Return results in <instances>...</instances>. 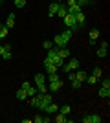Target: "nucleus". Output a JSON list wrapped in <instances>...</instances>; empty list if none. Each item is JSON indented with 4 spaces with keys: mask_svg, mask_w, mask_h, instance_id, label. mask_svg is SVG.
Here are the masks:
<instances>
[{
    "mask_svg": "<svg viewBox=\"0 0 110 123\" xmlns=\"http://www.w3.org/2000/svg\"><path fill=\"white\" fill-rule=\"evenodd\" d=\"M6 28H7V30H11V28H15V13H9V15H7V18H6Z\"/></svg>",
    "mask_w": 110,
    "mask_h": 123,
    "instance_id": "nucleus-9",
    "label": "nucleus"
},
{
    "mask_svg": "<svg viewBox=\"0 0 110 123\" xmlns=\"http://www.w3.org/2000/svg\"><path fill=\"white\" fill-rule=\"evenodd\" d=\"M52 2H59V0H52Z\"/></svg>",
    "mask_w": 110,
    "mask_h": 123,
    "instance_id": "nucleus-41",
    "label": "nucleus"
},
{
    "mask_svg": "<svg viewBox=\"0 0 110 123\" xmlns=\"http://www.w3.org/2000/svg\"><path fill=\"white\" fill-rule=\"evenodd\" d=\"M68 66L72 68V70H79V59H70Z\"/></svg>",
    "mask_w": 110,
    "mask_h": 123,
    "instance_id": "nucleus-19",
    "label": "nucleus"
},
{
    "mask_svg": "<svg viewBox=\"0 0 110 123\" xmlns=\"http://www.w3.org/2000/svg\"><path fill=\"white\" fill-rule=\"evenodd\" d=\"M103 86H108V88H110V79H108V77H106L105 81H103Z\"/></svg>",
    "mask_w": 110,
    "mask_h": 123,
    "instance_id": "nucleus-37",
    "label": "nucleus"
},
{
    "mask_svg": "<svg viewBox=\"0 0 110 123\" xmlns=\"http://www.w3.org/2000/svg\"><path fill=\"white\" fill-rule=\"evenodd\" d=\"M66 9H68V15H77L79 11H81V6H79V4H73V6H68Z\"/></svg>",
    "mask_w": 110,
    "mask_h": 123,
    "instance_id": "nucleus-13",
    "label": "nucleus"
},
{
    "mask_svg": "<svg viewBox=\"0 0 110 123\" xmlns=\"http://www.w3.org/2000/svg\"><path fill=\"white\" fill-rule=\"evenodd\" d=\"M4 37H7V28L4 24H0V39H4Z\"/></svg>",
    "mask_w": 110,
    "mask_h": 123,
    "instance_id": "nucleus-26",
    "label": "nucleus"
},
{
    "mask_svg": "<svg viewBox=\"0 0 110 123\" xmlns=\"http://www.w3.org/2000/svg\"><path fill=\"white\" fill-rule=\"evenodd\" d=\"M44 112H46L48 114V116H52V114H57L59 112V107H57V105H55V103H50V105H48V107H46V110H44Z\"/></svg>",
    "mask_w": 110,
    "mask_h": 123,
    "instance_id": "nucleus-10",
    "label": "nucleus"
},
{
    "mask_svg": "<svg viewBox=\"0 0 110 123\" xmlns=\"http://www.w3.org/2000/svg\"><path fill=\"white\" fill-rule=\"evenodd\" d=\"M2 53H4V46H0V55H2Z\"/></svg>",
    "mask_w": 110,
    "mask_h": 123,
    "instance_id": "nucleus-39",
    "label": "nucleus"
},
{
    "mask_svg": "<svg viewBox=\"0 0 110 123\" xmlns=\"http://www.w3.org/2000/svg\"><path fill=\"white\" fill-rule=\"evenodd\" d=\"M29 86H31V83L24 81V83H22V86H20V88H24V90H26V88H29Z\"/></svg>",
    "mask_w": 110,
    "mask_h": 123,
    "instance_id": "nucleus-36",
    "label": "nucleus"
},
{
    "mask_svg": "<svg viewBox=\"0 0 110 123\" xmlns=\"http://www.w3.org/2000/svg\"><path fill=\"white\" fill-rule=\"evenodd\" d=\"M26 94H28V98H33L37 94V86H29V88H26Z\"/></svg>",
    "mask_w": 110,
    "mask_h": 123,
    "instance_id": "nucleus-23",
    "label": "nucleus"
},
{
    "mask_svg": "<svg viewBox=\"0 0 110 123\" xmlns=\"http://www.w3.org/2000/svg\"><path fill=\"white\" fill-rule=\"evenodd\" d=\"M0 4H4V0H0Z\"/></svg>",
    "mask_w": 110,
    "mask_h": 123,
    "instance_id": "nucleus-40",
    "label": "nucleus"
},
{
    "mask_svg": "<svg viewBox=\"0 0 110 123\" xmlns=\"http://www.w3.org/2000/svg\"><path fill=\"white\" fill-rule=\"evenodd\" d=\"M83 86V83L81 81H77V79H72V88H75V90H77V88H81Z\"/></svg>",
    "mask_w": 110,
    "mask_h": 123,
    "instance_id": "nucleus-28",
    "label": "nucleus"
},
{
    "mask_svg": "<svg viewBox=\"0 0 110 123\" xmlns=\"http://www.w3.org/2000/svg\"><path fill=\"white\" fill-rule=\"evenodd\" d=\"M63 22L68 26L72 31H77V30H79V28H77V22H75V15H66V17L63 18Z\"/></svg>",
    "mask_w": 110,
    "mask_h": 123,
    "instance_id": "nucleus-3",
    "label": "nucleus"
},
{
    "mask_svg": "<svg viewBox=\"0 0 110 123\" xmlns=\"http://www.w3.org/2000/svg\"><path fill=\"white\" fill-rule=\"evenodd\" d=\"M53 119H55L57 123H64V121H68V118H66L64 114H61V112H57V116H55Z\"/></svg>",
    "mask_w": 110,
    "mask_h": 123,
    "instance_id": "nucleus-20",
    "label": "nucleus"
},
{
    "mask_svg": "<svg viewBox=\"0 0 110 123\" xmlns=\"http://www.w3.org/2000/svg\"><path fill=\"white\" fill-rule=\"evenodd\" d=\"M86 75H88V74L83 72V70H77V72H75V79H77V81H81V83L86 81Z\"/></svg>",
    "mask_w": 110,
    "mask_h": 123,
    "instance_id": "nucleus-14",
    "label": "nucleus"
},
{
    "mask_svg": "<svg viewBox=\"0 0 110 123\" xmlns=\"http://www.w3.org/2000/svg\"><path fill=\"white\" fill-rule=\"evenodd\" d=\"M99 96H101V98H108V96H110V88L108 86H101L99 88Z\"/></svg>",
    "mask_w": 110,
    "mask_h": 123,
    "instance_id": "nucleus-16",
    "label": "nucleus"
},
{
    "mask_svg": "<svg viewBox=\"0 0 110 123\" xmlns=\"http://www.w3.org/2000/svg\"><path fill=\"white\" fill-rule=\"evenodd\" d=\"M73 4H77V0H68V6H73Z\"/></svg>",
    "mask_w": 110,
    "mask_h": 123,
    "instance_id": "nucleus-38",
    "label": "nucleus"
},
{
    "mask_svg": "<svg viewBox=\"0 0 110 123\" xmlns=\"http://www.w3.org/2000/svg\"><path fill=\"white\" fill-rule=\"evenodd\" d=\"M72 35H73L72 30H66V31H63V33L55 35V39H53V46H55V48H64V46L70 42Z\"/></svg>",
    "mask_w": 110,
    "mask_h": 123,
    "instance_id": "nucleus-1",
    "label": "nucleus"
},
{
    "mask_svg": "<svg viewBox=\"0 0 110 123\" xmlns=\"http://www.w3.org/2000/svg\"><path fill=\"white\" fill-rule=\"evenodd\" d=\"M41 83H46V75H44V74H37L35 75V85H41Z\"/></svg>",
    "mask_w": 110,
    "mask_h": 123,
    "instance_id": "nucleus-18",
    "label": "nucleus"
},
{
    "mask_svg": "<svg viewBox=\"0 0 110 123\" xmlns=\"http://www.w3.org/2000/svg\"><path fill=\"white\" fill-rule=\"evenodd\" d=\"M33 121H35V123H42V121H44V116H41V114H39V116H35V118H33Z\"/></svg>",
    "mask_w": 110,
    "mask_h": 123,
    "instance_id": "nucleus-32",
    "label": "nucleus"
},
{
    "mask_svg": "<svg viewBox=\"0 0 110 123\" xmlns=\"http://www.w3.org/2000/svg\"><path fill=\"white\" fill-rule=\"evenodd\" d=\"M59 2H52L50 4V7H48V17H55L57 15V9H59Z\"/></svg>",
    "mask_w": 110,
    "mask_h": 123,
    "instance_id": "nucleus-8",
    "label": "nucleus"
},
{
    "mask_svg": "<svg viewBox=\"0 0 110 123\" xmlns=\"http://www.w3.org/2000/svg\"><path fill=\"white\" fill-rule=\"evenodd\" d=\"M75 22H77V28H84L86 26V18H84L83 11H79L77 15H75Z\"/></svg>",
    "mask_w": 110,
    "mask_h": 123,
    "instance_id": "nucleus-4",
    "label": "nucleus"
},
{
    "mask_svg": "<svg viewBox=\"0 0 110 123\" xmlns=\"http://www.w3.org/2000/svg\"><path fill=\"white\" fill-rule=\"evenodd\" d=\"M59 79H61V77H59V74L55 72V74H48V81L52 83V81H59Z\"/></svg>",
    "mask_w": 110,
    "mask_h": 123,
    "instance_id": "nucleus-25",
    "label": "nucleus"
},
{
    "mask_svg": "<svg viewBox=\"0 0 110 123\" xmlns=\"http://www.w3.org/2000/svg\"><path fill=\"white\" fill-rule=\"evenodd\" d=\"M44 68H46V72H48V74H55V72L59 70V68L55 66L52 61H48V59H44Z\"/></svg>",
    "mask_w": 110,
    "mask_h": 123,
    "instance_id": "nucleus-7",
    "label": "nucleus"
},
{
    "mask_svg": "<svg viewBox=\"0 0 110 123\" xmlns=\"http://www.w3.org/2000/svg\"><path fill=\"white\" fill-rule=\"evenodd\" d=\"M61 68H63V72H64V74H70V72H72V68H70L68 64H63Z\"/></svg>",
    "mask_w": 110,
    "mask_h": 123,
    "instance_id": "nucleus-34",
    "label": "nucleus"
},
{
    "mask_svg": "<svg viewBox=\"0 0 110 123\" xmlns=\"http://www.w3.org/2000/svg\"><path fill=\"white\" fill-rule=\"evenodd\" d=\"M84 123H101L103 121V118L101 116H97V114H92V116H86V118H83Z\"/></svg>",
    "mask_w": 110,
    "mask_h": 123,
    "instance_id": "nucleus-6",
    "label": "nucleus"
},
{
    "mask_svg": "<svg viewBox=\"0 0 110 123\" xmlns=\"http://www.w3.org/2000/svg\"><path fill=\"white\" fill-rule=\"evenodd\" d=\"M52 101H53V96H52V94H48V92H44L41 96V103H39V107H37V108H39V110H46V107Z\"/></svg>",
    "mask_w": 110,
    "mask_h": 123,
    "instance_id": "nucleus-2",
    "label": "nucleus"
},
{
    "mask_svg": "<svg viewBox=\"0 0 110 123\" xmlns=\"http://www.w3.org/2000/svg\"><path fill=\"white\" fill-rule=\"evenodd\" d=\"M37 92H41V94L48 92V85H46V83H41V85H37Z\"/></svg>",
    "mask_w": 110,
    "mask_h": 123,
    "instance_id": "nucleus-21",
    "label": "nucleus"
},
{
    "mask_svg": "<svg viewBox=\"0 0 110 123\" xmlns=\"http://www.w3.org/2000/svg\"><path fill=\"white\" fill-rule=\"evenodd\" d=\"M99 48H103V50H108V42H106V41L99 42Z\"/></svg>",
    "mask_w": 110,
    "mask_h": 123,
    "instance_id": "nucleus-35",
    "label": "nucleus"
},
{
    "mask_svg": "<svg viewBox=\"0 0 110 123\" xmlns=\"http://www.w3.org/2000/svg\"><path fill=\"white\" fill-rule=\"evenodd\" d=\"M26 98H28L26 90H24V88H18V92H17V99H18V101H22V99H26Z\"/></svg>",
    "mask_w": 110,
    "mask_h": 123,
    "instance_id": "nucleus-17",
    "label": "nucleus"
},
{
    "mask_svg": "<svg viewBox=\"0 0 110 123\" xmlns=\"http://www.w3.org/2000/svg\"><path fill=\"white\" fill-rule=\"evenodd\" d=\"M42 46L46 48V50H50V48H53V42H52V41H46L44 44H42Z\"/></svg>",
    "mask_w": 110,
    "mask_h": 123,
    "instance_id": "nucleus-33",
    "label": "nucleus"
},
{
    "mask_svg": "<svg viewBox=\"0 0 110 123\" xmlns=\"http://www.w3.org/2000/svg\"><path fill=\"white\" fill-rule=\"evenodd\" d=\"M106 51H108V50H103V48H99V50H97V57H101V59H103V57H106Z\"/></svg>",
    "mask_w": 110,
    "mask_h": 123,
    "instance_id": "nucleus-30",
    "label": "nucleus"
},
{
    "mask_svg": "<svg viewBox=\"0 0 110 123\" xmlns=\"http://www.w3.org/2000/svg\"><path fill=\"white\" fill-rule=\"evenodd\" d=\"M13 4H15V7H18V9H20V7H24V6H26V0H13Z\"/></svg>",
    "mask_w": 110,
    "mask_h": 123,
    "instance_id": "nucleus-27",
    "label": "nucleus"
},
{
    "mask_svg": "<svg viewBox=\"0 0 110 123\" xmlns=\"http://www.w3.org/2000/svg\"><path fill=\"white\" fill-rule=\"evenodd\" d=\"M97 39H99V30H92L90 31V44H92V46H95V44H97Z\"/></svg>",
    "mask_w": 110,
    "mask_h": 123,
    "instance_id": "nucleus-11",
    "label": "nucleus"
},
{
    "mask_svg": "<svg viewBox=\"0 0 110 123\" xmlns=\"http://www.w3.org/2000/svg\"><path fill=\"white\" fill-rule=\"evenodd\" d=\"M63 88V79H59V81H52L50 85H48V90H52V92H57V90H61Z\"/></svg>",
    "mask_w": 110,
    "mask_h": 123,
    "instance_id": "nucleus-5",
    "label": "nucleus"
},
{
    "mask_svg": "<svg viewBox=\"0 0 110 123\" xmlns=\"http://www.w3.org/2000/svg\"><path fill=\"white\" fill-rule=\"evenodd\" d=\"M2 57H4L6 61H7V59H11V57H13V55H11V50H4V53H2Z\"/></svg>",
    "mask_w": 110,
    "mask_h": 123,
    "instance_id": "nucleus-31",
    "label": "nucleus"
},
{
    "mask_svg": "<svg viewBox=\"0 0 110 123\" xmlns=\"http://www.w3.org/2000/svg\"><path fill=\"white\" fill-rule=\"evenodd\" d=\"M57 15L61 17V18H64V17L68 15V9H66V7H64V6L61 4V6H59V9H57Z\"/></svg>",
    "mask_w": 110,
    "mask_h": 123,
    "instance_id": "nucleus-15",
    "label": "nucleus"
},
{
    "mask_svg": "<svg viewBox=\"0 0 110 123\" xmlns=\"http://www.w3.org/2000/svg\"><path fill=\"white\" fill-rule=\"evenodd\" d=\"M86 83H88L90 86H94L95 83H97V77L95 75H86Z\"/></svg>",
    "mask_w": 110,
    "mask_h": 123,
    "instance_id": "nucleus-22",
    "label": "nucleus"
},
{
    "mask_svg": "<svg viewBox=\"0 0 110 123\" xmlns=\"http://www.w3.org/2000/svg\"><path fill=\"white\" fill-rule=\"evenodd\" d=\"M70 110H72V108H70L68 105H63V107L59 108V112H61V114H64V116H68V114H70Z\"/></svg>",
    "mask_w": 110,
    "mask_h": 123,
    "instance_id": "nucleus-24",
    "label": "nucleus"
},
{
    "mask_svg": "<svg viewBox=\"0 0 110 123\" xmlns=\"http://www.w3.org/2000/svg\"><path fill=\"white\" fill-rule=\"evenodd\" d=\"M92 75H95L97 79H99V77L103 75V72H101V68H94V72H92Z\"/></svg>",
    "mask_w": 110,
    "mask_h": 123,
    "instance_id": "nucleus-29",
    "label": "nucleus"
},
{
    "mask_svg": "<svg viewBox=\"0 0 110 123\" xmlns=\"http://www.w3.org/2000/svg\"><path fill=\"white\" fill-rule=\"evenodd\" d=\"M57 55L61 57V59H66V57H70V50L66 46L64 48H57Z\"/></svg>",
    "mask_w": 110,
    "mask_h": 123,
    "instance_id": "nucleus-12",
    "label": "nucleus"
}]
</instances>
